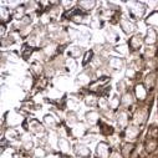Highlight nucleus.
Instances as JSON below:
<instances>
[{"label": "nucleus", "mask_w": 158, "mask_h": 158, "mask_svg": "<svg viewBox=\"0 0 158 158\" xmlns=\"http://www.w3.org/2000/svg\"><path fill=\"white\" fill-rule=\"evenodd\" d=\"M77 67V64H76V60L73 59H67L66 60V66H65V71L67 73H71L72 71H75Z\"/></svg>", "instance_id": "4c0bfd02"}, {"label": "nucleus", "mask_w": 158, "mask_h": 158, "mask_svg": "<svg viewBox=\"0 0 158 158\" xmlns=\"http://www.w3.org/2000/svg\"><path fill=\"white\" fill-rule=\"evenodd\" d=\"M103 25H105L103 20H101V19H97V18H94V19H91L90 26H91L92 29H102V27H103Z\"/></svg>", "instance_id": "a19ab883"}, {"label": "nucleus", "mask_w": 158, "mask_h": 158, "mask_svg": "<svg viewBox=\"0 0 158 158\" xmlns=\"http://www.w3.org/2000/svg\"><path fill=\"white\" fill-rule=\"evenodd\" d=\"M135 147L136 146L132 142H125V143H122V146H121V154L123 156V158H130L131 154H132V152L135 151Z\"/></svg>", "instance_id": "b1692460"}, {"label": "nucleus", "mask_w": 158, "mask_h": 158, "mask_svg": "<svg viewBox=\"0 0 158 158\" xmlns=\"http://www.w3.org/2000/svg\"><path fill=\"white\" fill-rule=\"evenodd\" d=\"M156 82H157V75L154 71H151L149 73L146 75L144 80H143V85L147 87L148 91H152L156 86Z\"/></svg>", "instance_id": "aec40b11"}, {"label": "nucleus", "mask_w": 158, "mask_h": 158, "mask_svg": "<svg viewBox=\"0 0 158 158\" xmlns=\"http://www.w3.org/2000/svg\"><path fill=\"white\" fill-rule=\"evenodd\" d=\"M82 54H84V48L81 45H72V46H70V49L66 50V56L69 59H73V60L80 57Z\"/></svg>", "instance_id": "a211bd4d"}, {"label": "nucleus", "mask_w": 158, "mask_h": 158, "mask_svg": "<svg viewBox=\"0 0 158 158\" xmlns=\"http://www.w3.org/2000/svg\"><path fill=\"white\" fill-rule=\"evenodd\" d=\"M135 103V96L132 92H126L121 96V110H128L130 107H132Z\"/></svg>", "instance_id": "f3484780"}, {"label": "nucleus", "mask_w": 158, "mask_h": 158, "mask_svg": "<svg viewBox=\"0 0 158 158\" xmlns=\"http://www.w3.org/2000/svg\"><path fill=\"white\" fill-rule=\"evenodd\" d=\"M113 51H116L118 55H122V56H127V55H130V54H131L130 48H128V45H126V44H122V45H116V46L113 48Z\"/></svg>", "instance_id": "f704fd0d"}, {"label": "nucleus", "mask_w": 158, "mask_h": 158, "mask_svg": "<svg viewBox=\"0 0 158 158\" xmlns=\"http://www.w3.org/2000/svg\"><path fill=\"white\" fill-rule=\"evenodd\" d=\"M120 27H121V30L126 34V35H135L136 34V30H137V26H136V24L133 23V21H131L130 19H127V18H121V20H120Z\"/></svg>", "instance_id": "1a4fd4ad"}, {"label": "nucleus", "mask_w": 158, "mask_h": 158, "mask_svg": "<svg viewBox=\"0 0 158 158\" xmlns=\"http://www.w3.org/2000/svg\"><path fill=\"white\" fill-rule=\"evenodd\" d=\"M147 117H148V111L143 107H138L133 113V118H132L133 125H136L138 127L142 126L147 121Z\"/></svg>", "instance_id": "0eeeda50"}, {"label": "nucleus", "mask_w": 158, "mask_h": 158, "mask_svg": "<svg viewBox=\"0 0 158 158\" xmlns=\"http://www.w3.org/2000/svg\"><path fill=\"white\" fill-rule=\"evenodd\" d=\"M44 123H45V126H46L50 131H57V130L60 128V123H59V121L56 120V117L52 116V114H50V113H46V114L44 116Z\"/></svg>", "instance_id": "dca6fc26"}, {"label": "nucleus", "mask_w": 158, "mask_h": 158, "mask_svg": "<svg viewBox=\"0 0 158 158\" xmlns=\"http://www.w3.org/2000/svg\"><path fill=\"white\" fill-rule=\"evenodd\" d=\"M125 67V60L123 57H118V56H110L107 59L106 66L103 67L105 72L107 75H112L114 72H120Z\"/></svg>", "instance_id": "f03ea898"}, {"label": "nucleus", "mask_w": 158, "mask_h": 158, "mask_svg": "<svg viewBox=\"0 0 158 158\" xmlns=\"http://www.w3.org/2000/svg\"><path fill=\"white\" fill-rule=\"evenodd\" d=\"M118 107H121V97H118V95H113L110 100V108L114 111Z\"/></svg>", "instance_id": "e433bc0d"}, {"label": "nucleus", "mask_w": 158, "mask_h": 158, "mask_svg": "<svg viewBox=\"0 0 158 158\" xmlns=\"http://www.w3.org/2000/svg\"><path fill=\"white\" fill-rule=\"evenodd\" d=\"M65 120H66V122H67V125H70V126H76L78 122V114H77V112L76 111H72V110H70V111H67L66 112V117H65Z\"/></svg>", "instance_id": "5701e85b"}, {"label": "nucleus", "mask_w": 158, "mask_h": 158, "mask_svg": "<svg viewBox=\"0 0 158 158\" xmlns=\"http://www.w3.org/2000/svg\"><path fill=\"white\" fill-rule=\"evenodd\" d=\"M112 148H111V144L106 141H101L97 143L96 146V149H95V154H96V158H111V154H112Z\"/></svg>", "instance_id": "20e7f679"}, {"label": "nucleus", "mask_w": 158, "mask_h": 158, "mask_svg": "<svg viewBox=\"0 0 158 158\" xmlns=\"http://www.w3.org/2000/svg\"><path fill=\"white\" fill-rule=\"evenodd\" d=\"M105 36H106V41L108 45H114L120 41V34H118L113 27H106L105 30Z\"/></svg>", "instance_id": "4468645a"}, {"label": "nucleus", "mask_w": 158, "mask_h": 158, "mask_svg": "<svg viewBox=\"0 0 158 158\" xmlns=\"http://www.w3.org/2000/svg\"><path fill=\"white\" fill-rule=\"evenodd\" d=\"M111 158H123V156L121 153H118L117 151H113V153L111 154Z\"/></svg>", "instance_id": "c03bdc74"}, {"label": "nucleus", "mask_w": 158, "mask_h": 158, "mask_svg": "<svg viewBox=\"0 0 158 158\" xmlns=\"http://www.w3.org/2000/svg\"><path fill=\"white\" fill-rule=\"evenodd\" d=\"M57 148H59L64 154H67V153L71 152L72 146H71L70 141H69L66 137H60V138H59V142H57Z\"/></svg>", "instance_id": "412c9836"}, {"label": "nucleus", "mask_w": 158, "mask_h": 158, "mask_svg": "<svg viewBox=\"0 0 158 158\" xmlns=\"http://www.w3.org/2000/svg\"><path fill=\"white\" fill-rule=\"evenodd\" d=\"M94 57H95V52H94V50H92V49H91V50H89V51H86V52H85V55H84L82 66H87V64H89V62H92Z\"/></svg>", "instance_id": "58836bf2"}, {"label": "nucleus", "mask_w": 158, "mask_h": 158, "mask_svg": "<svg viewBox=\"0 0 158 158\" xmlns=\"http://www.w3.org/2000/svg\"><path fill=\"white\" fill-rule=\"evenodd\" d=\"M144 23H146L148 26L153 27V29H158V11L151 13V14L146 18Z\"/></svg>", "instance_id": "bb28decb"}, {"label": "nucleus", "mask_w": 158, "mask_h": 158, "mask_svg": "<svg viewBox=\"0 0 158 158\" xmlns=\"http://www.w3.org/2000/svg\"><path fill=\"white\" fill-rule=\"evenodd\" d=\"M5 136H6V138L10 139V141H15V139H19V138L21 139V135H20V132H19L16 128H14V127H8Z\"/></svg>", "instance_id": "7c9ffc66"}, {"label": "nucleus", "mask_w": 158, "mask_h": 158, "mask_svg": "<svg viewBox=\"0 0 158 158\" xmlns=\"http://www.w3.org/2000/svg\"><path fill=\"white\" fill-rule=\"evenodd\" d=\"M32 20H34V19H32V16H31L30 14H27V15H26V16H25L20 23H21L24 26H30V25L32 24Z\"/></svg>", "instance_id": "37998d69"}, {"label": "nucleus", "mask_w": 158, "mask_h": 158, "mask_svg": "<svg viewBox=\"0 0 158 158\" xmlns=\"http://www.w3.org/2000/svg\"><path fill=\"white\" fill-rule=\"evenodd\" d=\"M158 41V32L153 27H148L144 35V44L147 46H154Z\"/></svg>", "instance_id": "ddd939ff"}, {"label": "nucleus", "mask_w": 158, "mask_h": 158, "mask_svg": "<svg viewBox=\"0 0 158 158\" xmlns=\"http://www.w3.org/2000/svg\"><path fill=\"white\" fill-rule=\"evenodd\" d=\"M85 105L87 107H96L98 106V98L95 95H87L85 96Z\"/></svg>", "instance_id": "c9c22d12"}, {"label": "nucleus", "mask_w": 158, "mask_h": 158, "mask_svg": "<svg viewBox=\"0 0 158 158\" xmlns=\"http://www.w3.org/2000/svg\"><path fill=\"white\" fill-rule=\"evenodd\" d=\"M96 5H97L96 2H84V0H82V2H77V6L80 8V10L86 11V13L92 11L96 8Z\"/></svg>", "instance_id": "cd10ccee"}, {"label": "nucleus", "mask_w": 158, "mask_h": 158, "mask_svg": "<svg viewBox=\"0 0 158 158\" xmlns=\"http://www.w3.org/2000/svg\"><path fill=\"white\" fill-rule=\"evenodd\" d=\"M130 122V113L126 110H120L116 112V123L118 125L120 128H125L128 126Z\"/></svg>", "instance_id": "f8f14e48"}, {"label": "nucleus", "mask_w": 158, "mask_h": 158, "mask_svg": "<svg viewBox=\"0 0 158 158\" xmlns=\"http://www.w3.org/2000/svg\"><path fill=\"white\" fill-rule=\"evenodd\" d=\"M98 130H100V133L102 135V136H105V137H111L113 133H114V128L112 127V126H110V125H107L106 122H102V121H100L98 122Z\"/></svg>", "instance_id": "4be33fe9"}, {"label": "nucleus", "mask_w": 158, "mask_h": 158, "mask_svg": "<svg viewBox=\"0 0 158 158\" xmlns=\"http://www.w3.org/2000/svg\"><path fill=\"white\" fill-rule=\"evenodd\" d=\"M148 96V90L143 84H136L135 85V97L137 98V101L143 102L147 100Z\"/></svg>", "instance_id": "2eb2a0df"}, {"label": "nucleus", "mask_w": 158, "mask_h": 158, "mask_svg": "<svg viewBox=\"0 0 158 158\" xmlns=\"http://www.w3.org/2000/svg\"><path fill=\"white\" fill-rule=\"evenodd\" d=\"M95 70L89 66V67H85L84 71H81L80 73H78L75 78V84L77 86H80V87H86L90 85V82L92 81V78L95 77Z\"/></svg>", "instance_id": "7ed1b4c3"}, {"label": "nucleus", "mask_w": 158, "mask_h": 158, "mask_svg": "<svg viewBox=\"0 0 158 158\" xmlns=\"http://www.w3.org/2000/svg\"><path fill=\"white\" fill-rule=\"evenodd\" d=\"M158 147V141L157 138H153V137H147L146 142H144V149L147 153H152L157 149Z\"/></svg>", "instance_id": "393cba45"}, {"label": "nucleus", "mask_w": 158, "mask_h": 158, "mask_svg": "<svg viewBox=\"0 0 158 158\" xmlns=\"http://www.w3.org/2000/svg\"><path fill=\"white\" fill-rule=\"evenodd\" d=\"M4 34H5V25L2 24V39L4 37Z\"/></svg>", "instance_id": "49530a36"}, {"label": "nucleus", "mask_w": 158, "mask_h": 158, "mask_svg": "<svg viewBox=\"0 0 158 158\" xmlns=\"http://www.w3.org/2000/svg\"><path fill=\"white\" fill-rule=\"evenodd\" d=\"M143 43H144V37L142 36V34L136 32L135 35H132L130 37V40L127 41V45L130 48V51L132 54H135V52H138V50L141 49V46H142Z\"/></svg>", "instance_id": "423d86ee"}, {"label": "nucleus", "mask_w": 158, "mask_h": 158, "mask_svg": "<svg viewBox=\"0 0 158 158\" xmlns=\"http://www.w3.org/2000/svg\"><path fill=\"white\" fill-rule=\"evenodd\" d=\"M60 4H61V5H64V6H66V9H69L67 6H70V5L72 4V2H61Z\"/></svg>", "instance_id": "a18cd8bd"}, {"label": "nucleus", "mask_w": 158, "mask_h": 158, "mask_svg": "<svg viewBox=\"0 0 158 158\" xmlns=\"http://www.w3.org/2000/svg\"><path fill=\"white\" fill-rule=\"evenodd\" d=\"M147 11V5L142 2H130L127 4V13L128 16L136 21L141 20Z\"/></svg>", "instance_id": "f257e3e1"}, {"label": "nucleus", "mask_w": 158, "mask_h": 158, "mask_svg": "<svg viewBox=\"0 0 158 158\" xmlns=\"http://www.w3.org/2000/svg\"><path fill=\"white\" fill-rule=\"evenodd\" d=\"M138 135H139V127L136 126V125H128L126 127V131H125V137L128 139V141H135L138 138Z\"/></svg>", "instance_id": "6ab92c4d"}, {"label": "nucleus", "mask_w": 158, "mask_h": 158, "mask_svg": "<svg viewBox=\"0 0 158 158\" xmlns=\"http://www.w3.org/2000/svg\"><path fill=\"white\" fill-rule=\"evenodd\" d=\"M72 151H73L75 156L78 158H91V156H92L90 147L82 142H76L72 146Z\"/></svg>", "instance_id": "39448f33"}, {"label": "nucleus", "mask_w": 158, "mask_h": 158, "mask_svg": "<svg viewBox=\"0 0 158 158\" xmlns=\"http://www.w3.org/2000/svg\"><path fill=\"white\" fill-rule=\"evenodd\" d=\"M31 72L35 75V76H41L44 72H45V66H43L39 61L34 62L31 65Z\"/></svg>", "instance_id": "473e14b6"}, {"label": "nucleus", "mask_w": 158, "mask_h": 158, "mask_svg": "<svg viewBox=\"0 0 158 158\" xmlns=\"http://www.w3.org/2000/svg\"><path fill=\"white\" fill-rule=\"evenodd\" d=\"M27 131H30L32 135L41 136L46 132V128L44 127V125L41 122H39L37 120H30V121H27Z\"/></svg>", "instance_id": "6e6552de"}, {"label": "nucleus", "mask_w": 158, "mask_h": 158, "mask_svg": "<svg viewBox=\"0 0 158 158\" xmlns=\"http://www.w3.org/2000/svg\"><path fill=\"white\" fill-rule=\"evenodd\" d=\"M27 10H26V8L24 6V5H20V6H16L14 10H13V18L15 19V20H19V21H21L27 14Z\"/></svg>", "instance_id": "a878e982"}, {"label": "nucleus", "mask_w": 158, "mask_h": 158, "mask_svg": "<svg viewBox=\"0 0 158 158\" xmlns=\"http://www.w3.org/2000/svg\"><path fill=\"white\" fill-rule=\"evenodd\" d=\"M139 75V72L130 64L128 66H127V70H126V80H130V81H135L136 78H137V76Z\"/></svg>", "instance_id": "c756f323"}, {"label": "nucleus", "mask_w": 158, "mask_h": 158, "mask_svg": "<svg viewBox=\"0 0 158 158\" xmlns=\"http://www.w3.org/2000/svg\"><path fill=\"white\" fill-rule=\"evenodd\" d=\"M87 133H89L87 125H84V123L78 122L76 126L71 127V137H73V138H84Z\"/></svg>", "instance_id": "9b49d317"}, {"label": "nucleus", "mask_w": 158, "mask_h": 158, "mask_svg": "<svg viewBox=\"0 0 158 158\" xmlns=\"http://www.w3.org/2000/svg\"><path fill=\"white\" fill-rule=\"evenodd\" d=\"M16 41H18V39L15 37V35L14 34H10V35H6V36H4L2 39V46L5 49V48H9V46L14 45Z\"/></svg>", "instance_id": "c85d7f7f"}, {"label": "nucleus", "mask_w": 158, "mask_h": 158, "mask_svg": "<svg viewBox=\"0 0 158 158\" xmlns=\"http://www.w3.org/2000/svg\"><path fill=\"white\" fill-rule=\"evenodd\" d=\"M32 86H34V77L30 73H26V76L24 77V81L21 84V87L24 91H29Z\"/></svg>", "instance_id": "2f4dec72"}, {"label": "nucleus", "mask_w": 158, "mask_h": 158, "mask_svg": "<svg viewBox=\"0 0 158 158\" xmlns=\"http://www.w3.org/2000/svg\"><path fill=\"white\" fill-rule=\"evenodd\" d=\"M8 20H10V11H9V9H6L5 6H3V8H2V23L4 24V23L8 21Z\"/></svg>", "instance_id": "79ce46f5"}, {"label": "nucleus", "mask_w": 158, "mask_h": 158, "mask_svg": "<svg viewBox=\"0 0 158 158\" xmlns=\"http://www.w3.org/2000/svg\"><path fill=\"white\" fill-rule=\"evenodd\" d=\"M34 154H35L36 158H45L49 154V152L43 147H36L35 151H34Z\"/></svg>", "instance_id": "ea45409f"}, {"label": "nucleus", "mask_w": 158, "mask_h": 158, "mask_svg": "<svg viewBox=\"0 0 158 158\" xmlns=\"http://www.w3.org/2000/svg\"><path fill=\"white\" fill-rule=\"evenodd\" d=\"M116 91L117 94L123 95L126 92H128V85H127V80H120L116 84Z\"/></svg>", "instance_id": "72a5a7b5"}, {"label": "nucleus", "mask_w": 158, "mask_h": 158, "mask_svg": "<svg viewBox=\"0 0 158 158\" xmlns=\"http://www.w3.org/2000/svg\"><path fill=\"white\" fill-rule=\"evenodd\" d=\"M101 114L98 111H95V110H91V111H87L85 113V122L89 127H95L96 125H98V122L101 121Z\"/></svg>", "instance_id": "9d476101"}]
</instances>
